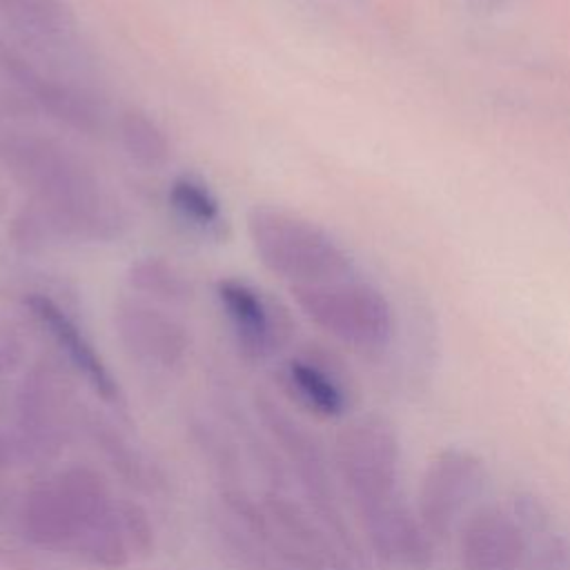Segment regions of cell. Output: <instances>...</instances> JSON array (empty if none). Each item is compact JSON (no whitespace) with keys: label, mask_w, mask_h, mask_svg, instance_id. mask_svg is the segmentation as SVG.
<instances>
[{"label":"cell","mask_w":570,"mask_h":570,"mask_svg":"<svg viewBox=\"0 0 570 570\" xmlns=\"http://www.w3.org/2000/svg\"><path fill=\"white\" fill-rule=\"evenodd\" d=\"M114 327L125 350L145 365L174 367L185 358L189 347L185 327L142 296H129L116 303Z\"/></svg>","instance_id":"cell-10"},{"label":"cell","mask_w":570,"mask_h":570,"mask_svg":"<svg viewBox=\"0 0 570 570\" xmlns=\"http://www.w3.org/2000/svg\"><path fill=\"white\" fill-rule=\"evenodd\" d=\"M336 468L358 512L401 492V443L394 425L376 414L347 423L336 436Z\"/></svg>","instance_id":"cell-5"},{"label":"cell","mask_w":570,"mask_h":570,"mask_svg":"<svg viewBox=\"0 0 570 570\" xmlns=\"http://www.w3.org/2000/svg\"><path fill=\"white\" fill-rule=\"evenodd\" d=\"M488 483V470L479 454L468 448H443L423 468L414 510L434 539L459 530L476 508Z\"/></svg>","instance_id":"cell-6"},{"label":"cell","mask_w":570,"mask_h":570,"mask_svg":"<svg viewBox=\"0 0 570 570\" xmlns=\"http://www.w3.org/2000/svg\"><path fill=\"white\" fill-rule=\"evenodd\" d=\"M118 142L125 156L140 169L156 171L171 158V142L165 129L140 107H129L116 122Z\"/></svg>","instance_id":"cell-15"},{"label":"cell","mask_w":570,"mask_h":570,"mask_svg":"<svg viewBox=\"0 0 570 570\" xmlns=\"http://www.w3.org/2000/svg\"><path fill=\"white\" fill-rule=\"evenodd\" d=\"M298 309L332 338L363 352L383 350L394 334L387 296L361 276L292 287Z\"/></svg>","instance_id":"cell-4"},{"label":"cell","mask_w":570,"mask_h":570,"mask_svg":"<svg viewBox=\"0 0 570 570\" xmlns=\"http://www.w3.org/2000/svg\"><path fill=\"white\" fill-rule=\"evenodd\" d=\"M358 514L365 537L381 561L403 570H425L432 566L436 539L403 494Z\"/></svg>","instance_id":"cell-9"},{"label":"cell","mask_w":570,"mask_h":570,"mask_svg":"<svg viewBox=\"0 0 570 570\" xmlns=\"http://www.w3.org/2000/svg\"><path fill=\"white\" fill-rule=\"evenodd\" d=\"M463 570H519L528 554V532L512 510L476 505L456 530Z\"/></svg>","instance_id":"cell-8"},{"label":"cell","mask_w":570,"mask_h":570,"mask_svg":"<svg viewBox=\"0 0 570 570\" xmlns=\"http://www.w3.org/2000/svg\"><path fill=\"white\" fill-rule=\"evenodd\" d=\"M24 305L29 314L36 318V323L51 336L53 345L65 354L67 363L85 379V383L100 394L105 401L118 399V385L96 352L94 343L87 338V334L78 327V323L60 307L58 301L42 292H31L24 298Z\"/></svg>","instance_id":"cell-12"},{"label":"cell","mask_w":570,"mask_h":570,"mask_svg":"<svg viewBox=\"0 0 570 570\" xmlns=\"http://www.w3.org/2000/svg\"><path fill=\"white\" fill-rule=\"evenodd\" d=\"M2 73L42 111L78 131H96L102 122L100 107L85 91L58 78L42 73L36 65L24 60L16 49L0 42Z\"/></svg>","instance_id":"cell-11"},{"label":"cell","mask_w":570,"mask_h":570,"mask_svg":"<svg viewBox=\"0 0 570 570\" xmlns=\"http://www.w3.org/2000/svg\"><path fill=\"white\" fill-rule=\"evenodd\" d=\"M289 390L321 416H341L347 410V387L341 376L316 358H292L285 367Z\"/></svg>","instance_id":"cell-14"},{"label":"cell","mask_w":570,"mask_h":570,"mask_svg":"<svg viewBox=\"0 0 570 570\" xmlns=\"http://www.w3.org/2000/svg\"><path fill=\"white\" fill-rule=\"evenodd\" d=\"M0 16L18 29L56 36L71 22V11L65 0H0Z\"/></svg>","instance_id":"cell-17"},{"label":"cell","mask_w":570,"mask_h":570,"mask_svg":"<svg viewBox=\"0 0 570 570\" xmlns=\"http://www.w3.org/2000/svg\"><path fill=\"white\" fill-rule=\"evenodd\" d=\"M167 203L171 214L189 232L220 240L227 234L223 205L212 187L191 174H180L169 183Z\"/></svg>","instance_id":"cell-13"},{"label":"cell","mask_w":570,"mask_h":570,"mask_svg":"<svg viewBox=\"0 0 570 570\" xmlns=\"http://www.w3.org/2000/svg\"><path fill=\"white\" fill-rule=\"evenodd\" d=\"M247 236L261 265L296 285H316L356 274L345 247L321 225L278 207H254Z\"/></svg>","instance_id":"cell-3"},{"label":"cell","mask_w":570,"mask_h":570,"mask_svg":"<svg viewBox=\"0 0 570 570\" xmlns=\"http://www.w3.org/2000/svg\"><path fill=\"white\" fill-rule=\"evenodd\" d=\"M216 298L245 354L263 358L287 343L292 334L289 312L252 283L223 278L216 283Z\"/></svg>","instance_id":"cell-7"},{"label":"cell","mask_w":570,"mask_h":570,"mask_svg":"<svg viewBox=\"0 0 570 570\" xmlns=\"http://www.w3.org/2000/svg\"><path fill=\"white\" fill-rule=\"evenodd\" d=\"M0 156L45 207L49 225L87 240H114L125 229L116 196L62 142L38 134H7Z\"/></svg>","instance_id":"cell-1"},{"label":"cell","mask_w":570,"mask_h":570,"mask_svg":"<svg viewBox=\"0 0 570 570\" xmlns=\"http://www.w3.org/2000/svg\"><path fill=\"white\" fill-rule=\"evenodd\" d=\"M127 285L142 298L165 305H183L194 296L191 281L169 261L158 256L136 258L127 267Z\"/></svg>","instance_id":"cell-16"},{"label":"cell","mask_w":570,"mask_h":570,"mask_svg":"<svg viewBox=\"0 0 570 570\" xmlns=\"http://www.w3.org/2000/svg\"><path fill=\"white\" fill-rule=\"evenodd\" d=\"M22 528L40 546L73 548L100 566H120L127 543V508L120 514L102 479L87 468H71L38 485L24 501Z\"/></svg>","instance_id":"cell-2"}]
</instances>
